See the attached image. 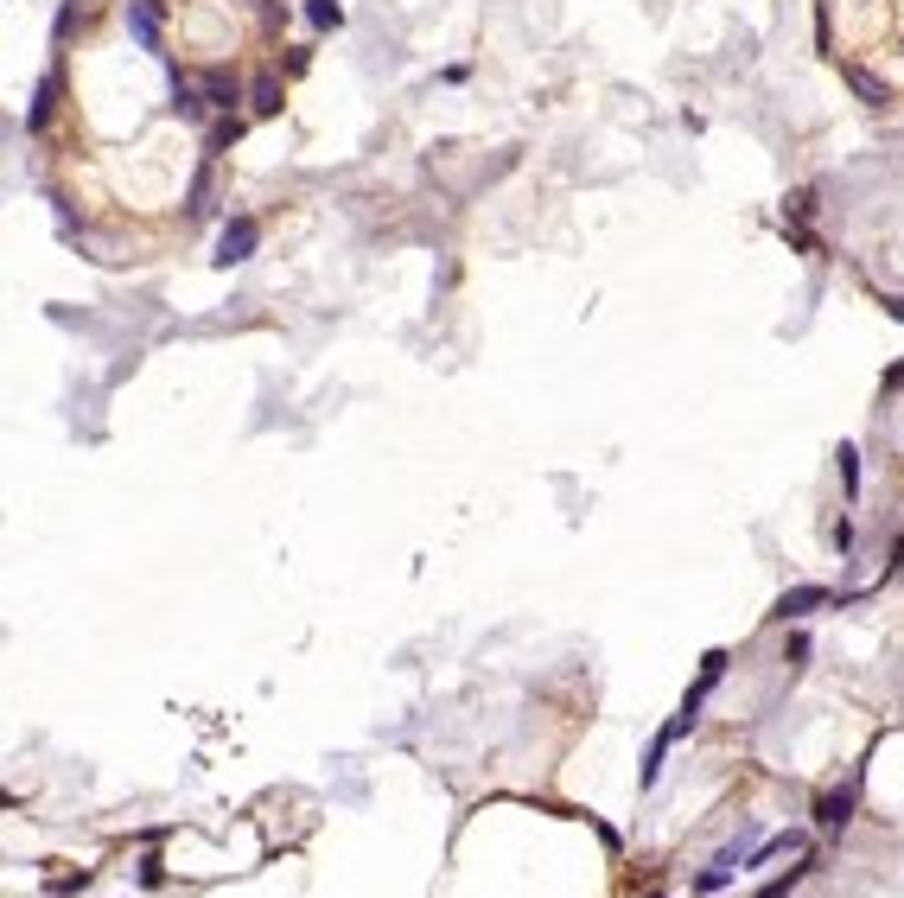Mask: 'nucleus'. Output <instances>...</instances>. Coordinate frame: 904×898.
I'll use <instances>...</instances> for the list:
<instances>
[{"label":"nucleus","mask_w":904,"mask_h":898,"mask_svg":"<svg viewBox=\"0 0 904 898\" xmlns=\"http://www.w3.org/2000/svg\"><path fill=\"white\" fill-rule=\"evenodd\" d=\"M121 20H128V39L141 51L166 45V20H172V0H121Z\"/></svg>","instance_id":"obj_1"},{"label":"nucleus","mask_w":904,"mask_h":898,"mask_svg":"<svg viewBox=\"0 0 904 898\" xmlns=\"http://www.w3.org/2000/svg\"><path fill=\"white\" fill-rule=\"evenodd\" d=\"M860 790H866V771H854L847 784L822 790V797H815V828H822V835H841V828L854 822V809H860Z\"/></svg>","instance_id":"obj_2"},{"label":"nucleus","mask_w":904,"mask_h":898,"mask_svg":"<svg viewBox=\"0 0 904 898\" xmlns=\"http://www.w3.org/2000/svg\"><path fill=\"white\" fill-rule=\"evenodd\" d=\"M198 90H204V102H211V115H236L242 102H249V83H242L236 64H204Z\"/></svg>","instance_id":"obj_3"},{"label":"nucleus","mask_w":904,"mask_h":898,"mask_svg":"<svg viewBox=\"0 0 904 898\" xmlns=\"http://www.w3.org/2000/svg\"><path fill=\"white\" fill-rule=\"evenodd\" d=\"M255 249H262V223H255L249 211H236V217L217 230V255H211V262H217V268H236V262H249Z\"/></svg>","instance_id":"obj_4"},{"label":"nucleus","mask_w":904,"mask_h":898,"mask_svg":"<svg viewBox=\"0 0 904 898\" xmlns=\"http://www.w3.org/2000/svg\"><path fill=\"white\" fill-rule=\"evenodd\" d=\"M822 606H834L828 586H790V593L771 606V618H777V625H796V618H809V612H822Z\"/></svg>","instance_id":"obj_5"},{"label":"nucleus","mask_w":904,"mask_h":898,"mask_svg":"<svg viewBox=\"0 0 904 898\" xmlns=\"http://www.w3.org/2000/svg\"><path fill=\"white\" fill-rule=\"evenodd\" d=\"M841 83H847V90H854V96L866 102V109H892V83H885L879 71H866V64H854V58H847V64H841Z\"/></svg>","instance_id":"obj_6"},{"label":"nucleus","mask_w":904,"mask_h":898,"mask_svg":"<svg viewBox=\"0 0 904 898\" xmlns=\"http://www.w3.org/2000/svg\"><path fill=\"white\" fill-rule=\"evenodd\" d=\"M281 102H287V83L274 77V71H255V77H249V115H255V122L281 115Z\"/></svg>","instance_id":"obj_7"},{"label":"nucleus","mask_w":904,"mask_h":898,"mask_svg":"<svg viewBox=\"0 0 904 898\" xmlns=\"http://www.w3.org/2000/svg\"><path fill=\"white\" fill-rule=\"evenodd\" d=\"M739 873H745V854H739V848H726V854L714 860V867H701V873H694V892H701V898H714V892H726V886H733Z\"/></svg>","instance_id":"obj_8"},{"label":"nucleus","mask_w":904,"mask_h":898,"mask_svg":"<svg viewBox=\"0 0 904 898\" xmlns=\"http://www.w3.org/2000/svg\"><path fill=\"white\" fill-rule=\"evenodd\" d=\"M51 109H58V77H39V90H32V109H26V134H45Z\"/></svg>","instance_id":"obj_9"},{"label":"nucleus","mask_w":904,"mask_h":898,"mask_svg":"<svg viewBox=\"0 0 904 898\" xmlns=\"http://www.w3.org/2000/svg\"><path fill=\"white\" fill-rule=\"evenodd\" d=\"M809 873H815V854H796V867H784V873L771 879V886H758V898H790V892L803 886Z\"/></svg>","instance_id":"obj_10"},{"label":"nucleus","mask_w":904,"mask_h":898,"mask_svg":"<svg viewBox=\"0 0 904 898\" xmlns=\"http://www.w3.org/2000/svg\"><path fill=\"white\" fill-rule=\"evenodd\" d=\"M306 26L312 32H338L344 26V7H338V0H306Z\"/></svg>","instance_id":"obj_11"},{"label":"nucleus","mask_w":904,"mask_h":898,"mask_svg":"<svg viewBox=\"0 0 904 898\" xmlns=\"http://www.w3.org/2000/svg\"><path fill=\"white\" fill-rule=\"evenodd\" d=\"M834 459H841V485H847V504H860V453H854V446H841V453H834Z\"/></svg>","instance_id":"obj_12"},{"label":"nucleus","mask_w":904,"mask_h":898,"mask_svg":"<svg viewBox=\"0 0 904 898\" xmlns=\"http://www.w3.org/2000/svg\"><path fill=\"white\" fill-rule=\"evenodd\" d=\"M242 141V115H217L211 122V147H236Z\"/></svg>","instance_id":"obj_13"},{"label":"nucleus","mask_w":904,"mask_h":898,"mask_svg":"<svg viewBox=\"0 0 904 898\" xmlns=\"http://www.w3.org/2000/svg\"><path fill=\"white\" fill-rule=\"evenodd\" d=\"M828 542H834V548H841V555H854V523H847V516H841V523H834V529H828Z\"/></svg>","instance_id":"obj_14"},{"label":"nucleus","mask_w":904,"mask_h":898,"mask_svg":"<svg viewBox=\"0 0 904 898\" xmlns=\"http://www.w3.org/2000/svg\"><path fill=\"white\" fill-rule=\"evenodd\" d=\"M803 656H809V637H803V631H790V644H784V663L796 669V663H803Z\"/></svg>","instance_id":"obj_15"},{"label":"nucleus","mask_w":904,"mask_h":898,"mask_svg":"<svg viewBox=\"0 0 904 898\" xmlns=\"http://www.w3.org/2000/svg\"><path fill=\"white\" fill-rule=\"evenodd\" d=\"M141 886H147V892H153V886H166V867H160V860H153V854L141 860Z\"/></svg>","instance_id":"obj_16"},{"label":"nucleus","mask_w":904,"mask_h":898,"mask_svg":"<svg viewBox=\"0 0 904 898\" xmlns=\"http://www.w3.org/2000/svg\"><path fill=\"white\" fill-rule=\"evenodd\" d=\"M879 389H885V395H892V389H904V357H898V364L879 376Z\"/></svg>","instance_id":"obj_17"},{"label":"nucleus","mask_w":904,"mask_h":898,"mask_svg":"<svg viewBox=\"0 0 904 898\" xmlns=\"http://www.w3.org/2000/svg\"><path fill=\"white\" fill-rule=\"evenodd\" d=\"M892 574H904V535L892 542Z\"/></svg>","instance_id":"obj_18"},{"label":"nucleus","mask_w":904,"mask_h":898,"mask_svg":"<svg viewBox=\"0 0 904 898\" xmlns=\"http://www.w3.org/2000/svg\"><path fill=\"white\" fill-rule=\"evenodd\" d=\"M885 313H892V319H904V300H885Z\"/></svg>","instance_id":"obj_19"},{"label":"nucleus","mask_w":904,"mask_h":898,"mask_svg":"<svg viewBox=\"0 0 904 898\" xmlns=\"http://www.w3.org/2000/svg\"><path fill=\"white\" fill-rule=\"evenodd\" d=\"M643 898H669V892H643Z\"/></svg>","instance_id":"obj_20"},{"label":"nucleus","mask_w":904,"mask_h":898,"mask_svg":"<svg viewBox=\"0 0 904 898\" xmlns=\"http://www.w3.org/2000/svg\"><path fill=\"white\" fill-rule=\"evenodd\" d=\"M77 7H96V0H77Z\"/></svg>","instance_id":"obj_21"},{"label":"nucleus","mask_w":904,"mask_h":898,"mask_svg":"<svg viewBox=\"0 0 904 898\" xmlns=\"http://www.w3.org/2000/svg\"><path fill=\"white\" fill-rule=\"evenodd\" d=\"M898 51H904V32H898Z\"/></svg>","instance_id":"obj_22"},{"label":"nucleus","mask_w":904,"mask_h":898,"mask_svg":"<svg viewBox=\"0 0 904 898\" xmlns=\"http://www.w3.org/2000/svg\"><path fill=\"white\" fill-rule=\"evenodd\" d=\"M268 7H281V0H268Z\"/></svg>","instance_id":"obj_23"}]
</instances>
